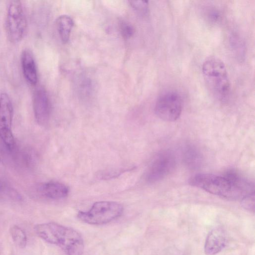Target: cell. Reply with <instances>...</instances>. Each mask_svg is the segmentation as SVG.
<instances>
[{
    "label": "cell",
    "instance_id": "cell-1",
    "mask_svg": "<svg viewBox=\"0 0 255 255\" xmlns=\"http://www.w3.org/2000/svg\"><path fill=\"white\" fill-rule=\"evenodd\" d=\"M190 185L231 200L242 199L254 192V184L236 171L230 170L223 175L200 173L192 176Z\"/></svg>",
    "mask_w": 255,
    "mask_h": 255
},
{
    "label": "cell",
    "instance_id": "cell-2",
    "mask_svg": "<svg viewBox=\"0 0 255 255\" xmlns=\"http://www.w3.org/2000/svg\"><path fill=\"white\" fill-rule=\"evenodd\" d=\"M36 235L45 242L59 247L67 255H82L84 244L80 234L74 229L57 223L36 225Z\"/></svg>",
    "mask_w": 255,
    "mask_h": 255
},
{
    "label": "cell",
    "instance_id": "cell-3",
    "mask_svg": "<svg viewBox=\"0 0 255 255\" xmlns=\"http://www.w3.org/2000/svg\"><path fill=\"white\" fill-rule=\"evenodd\" d=\"M202 72L213 96L219 101L227 102L230 94L231 83L224 63L217 57H210L203 63Z\"/></svg>",
    "mask_w": 255,
    "mask_h": 255
},
{
    "label": "cell",
    "instance_id": "cell-4",
    "mask_svg": "<svg viewBox=\"0 0 255 255\" xmlns=\"http://www.w3.org/2000/svg\"><path fill=\"white\" fill-rule=\"evenodd\" d=\"M123 206L120 203L103 201L95 202L87 211H79L77 216L85 223L101 225L119 218L123 214Z\"/></svg>",
    "mask_w": 255,
    "mask_h": 255
},
{
    "label": "cell",
    "instance_id": "cell-5",
    "mask_svg": "<svg viewBox=\"0 0 255 255\" xmlns=\"http://www.w3.org/2000/svg\"><path fill=\"white\" fill-rule=\"evenodd\" d=\"M27 27V20L21 2L14 0L8 4L5 29L9 40L13 43L23 38Z\"/></svg>",
    "mask_w": 255,
    "mask_h": 255
},
{
    "label": "cell",
    "instance_id": "cell-6",
    "mask_svg": "<svg viewBox=\"0 0 255 255\" xmlns=\"http://www.w3.org/2000/svg\"><path fill=\"white\" fill-rule=\"evenodd\" d=\"M182 108L181 96L178 92L169 90L159 96L155 104L154 112L161 120L174 122L180 117Z\"/></svg>",
    "mask_w": 255,
    "mask_h": 255
},
{
    "label": "cell",
    "instance_id": "cell-7",
    "mask_svg": "<svg viewBox=\"0 0 255 255\" xmlns=\"http://www.w3.org/2000/svg\"><path fill=\"white\" fill-rule=\"evenodd\" d=\"M176 163L173 153L169 151L160 152L153 158L146 170V181L152 183L162 180L173 171Z\"/></svg>",
    "mask_w": 255,
    "mask_h": 255
},
{
    "label": "cell",
    "instance_id": "cell-8",
    "mask_svg": "<svg viewBox=\"0 0 255 255\" xmlns=\"http://www.w3.org/2000/svg\"><path fill=\"white\" fill-rule=\"evenodd\" d=\"M13 116L12 104L9 96L5 93L0 95V138L10 149L15 145L14 138L11 131Z\"/></svg>",
    "mask_w": 255,
    "mask_h": 255
},
{
    "label": "cell",
    "instance_id": "cell-9",
    "mask_svg": "<svg viewBox=\"0 0 255 255\" xmlns=\"http://www.w3.org/2000/svg\"><path fill=\"white\" fill-rule=\"evenodd\" d=\"M32 105L35 119L39 125L45 126L49 121L51 106L49 96L43 88L37 89L32 97Z\"/></svg>",
    "mask_w": 255,
    "mask_h": 255
},
{
    "label": "cell",
    "instance_id": "cell-10",
    "mask_svg": "<svg viewBox=\"0 0 255 255\" xmlns=\"http://www.w3.org/2000/svg\"><path fill=\"white\" fill-rule=\"evenodd\" d=\"M226 235L221 228H216L208 234L204 245L207 255H215L221 252L226 244Z\"/></svg>",
    "mask_w": 255,
    "mask_h": 255
},
{
    "label": "cell",
    "instance_id": "cell-11",
    "mask_svg": "<svg viewBox=\"0 0 255 255\" xmlns=\"http://www.w3.org/2000/svg\"><path fill=\"white\" fill-rule=\"evenodd\" d=\"M21 65L26 81L30 85L35 86L38 81L36 65L32 53L28 49H25L22 52Z\"/></svg>",
    "mask_w": 255,
    "mask_h": 255
},
{
    "label": "cell",
    "instance_id": "cell-12",
    "mask_svg": "<svg viewBox=\"0 0 255 255\" xmlns=\"http://www.w3.org/2000/svg\"><path fill=\"white\" fill-rule=\"evenodd\" d=\"M39 190L43 196L55 200L64 198L69 193V189L65 185L54 181L42 184L40 186Z\"/></svg>",
    "mask_w": 255,
    "mask_h": 255
},
{
    "label": "cell",
    "instance_id": "cell-13",
    "mask_svg": "<svg viewBox=\"0 0 255 255\" xmlns=\"http://www.w3.org/2000/svg\"><path fill=\"white\" fill-rule=\"evenodd\" d=\"M183 159L185 165L191 169L199 168L202 163L201 153L193 146L186 145L183 152Z\"/></svg>",
    "mask_w": 255,
    "mask_h": 255
},
{
    "label": "cell",
    "instance_id": "cell-14",
    "mask_svg": "<svg viewBox=\"0 0 255 255\" xmlns=\"http://www.w3.org/2000/svg\"><path fill=\"white\" fill-rule=\"evenodd\" d=\"M73 24V19L67 15H61L56 19V28L63 43L68 41Z\"/></svg>",
    "mask_w": 255,
    "mask_h": 255
},
{
    "label": "cell",
    "instance_id": "cell-15",
    "mask_svg": "<svg viewBox=\"0 0 255 255\" xmlns=\"http://www.w3.org/2000/svg\"><path fill=\"white\" fill-rule=\"evenodd\" d=\"M11 239L19 248L24 249L27 245V238L24 231L16 225H13L9 229Z\"/></svg>",
    "mask_w": 255,
    "mask_h": 255
},
{
    "label": "cell",
    "instance_id": "cell-16",
    "mask_svg": "<svg viewBox=\"0 0 255 255\" xmlns=\"http://www.w3.org/2000/svg\"><path fill=\"white\" fill-rule=\"evenodd\" d=\"M120 30L122 36L125 39H128L131 37L134 32L133 26L125 21L120 23Z\"/></svg>",
    "mask_w": 255,
    "mask_h": 255
},
{
    "label": "cell",
    "instance_id": "cell-17",
    "mask_svg": "<svg viewBox=\"0 0 255 255\" xmlns=\"http://www.w3.org/2000/svg\"><path fill=\"white\" fill-rule=\"evenodd\" d=\"M130 5L140 13L144 14L148 11V1L143 0L129 1Z\"/></svg>",
    "mask_w": 255,
    "mask_h": 255
},
{
    "label": "cell",
    "instance_id": "cell-18",
    "mask_svg": "<svg viewBox=\"0 0 255 255\" xmlns=\"http://www.w3.org/2000/svg\"><path fill=\"white\" fill-rule=\"evenodd\" d=\"M242 205L246 209L254 212L255 192L250 194L242 199Z\"/></svg>",
    "mask_w": 255,
    "mask_h": 255
},
{
    "label": "cell",
    "instance_id": "cell-19",
    "mask_svg": "<svg viewBox=\"0 0 255 255\" xmlns=\"http://www.w3.org/2000/svg\"><path fill=\"white\" fill-rule=\"evenodd\" d=\"M126 170L122 169L118 170H112L111 171H108L106 172L100 173V177H101L102 179L104 178L105 179L116 177L118 176L119 175L121 174V173L124 172Z\"/></svg>",
    "mask_w": 255,
    "mask_h": 255
},
{
    "label": "cell",
    "instance_id": "cell-20",
    "mask_svg": "<svg viewBox=\"0 0 255 255\" xmlns=\"http://www.w3.org/2000/svg\"><path fill=\"white\" fill-rule=\"evenodd\" d=\"M218 12L216 10L210 11L209 16L212 20L215 21L219 18L220 16Z\"/></svg>",
    "mask_w": 255,
    "mask_h": 255
}]
</instances>
